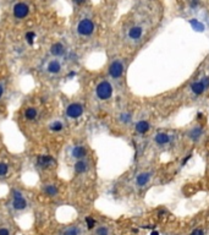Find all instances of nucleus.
I'll list each match as a JSON object with an SVG mask.
<instances>
[{
	"mask_svg": "<svg viewBox=\"0 0 209 235\" xmlns=\"http://www.w3.org/2000/svg\"><path fill=\"white\" fill-rule=\"evenodd\" d=\"M191 235H204V233H203L202 229H194V230L191 233Z\"/></svg>",
	"mask_w": 209,
	"mask_h": 235,
	"instance_id": "28",
	"label": "nucleus"
},
{
	"mask_svg": "<svg viewBox=\"0 0 209 235\" xmlns=\"http://www.w3.org/2000/svg\"><path fill=\"white\" fill-rule=\"evenodd\" d=\"M86 0H73V2H76V4H78V5H81V4H83Z\"/></svg>",
	"mask_w": 209,
	"mask_h": 235,
	"instance_id": "34",
	"label": "nucleus"
},
{
	"mask_svg": "<svg viewBox=\"0 0 209 235\" xmlns=\"http://www.w3.org/2000/svg\"><path fill=\"white\" fill-rule=\"evenodd\" d=\"M201 135H202V127H201V126H194V127L191 129V131L188 132L189 138L193 140V141H197V140L201 137Z\"/></svg>",
	"mask_w": 209,
	"mask_h": 235,
	"instance_id": "16",
	"label": "nucleus"
},
{
	"mask_svg": "<svg viewBox=\"0 0 209 235\" xmlns=\"http://www.w3.org/2000/svg\"><path fill=\"white\" fill-rule=\"evenodd\" d=\"M150 235H159V233H158V232H153Z\"/></svg>",
	"mask_w": 209,
	"mask_h": 235,
	"instance_id": "35",
	"label": "nucleus"
},
{
	"mask_svg": "<svg viewBox=\"0 0 209 235\" xmlns=\"http://www.w3.org/2000/svg\"><path fill=\"white\" fill-rule=\"evenodd\" d=\"M96 94L100 100H106L113 96V86L108 81H102L96 87Z\"/></svg>",
	"mask_w": 209,
	"mask_h": 235,
	"instance_id": "1",
	"label": "nucleus"
},
{
	"mask_svg": "<svg viewBox=\"0 0 209 235\" xmlns=\"http://www.w3.org/2000/svg\"><path fill=\"white\" fill-rule=\"evenodd\" d=\"M206 90H207V88H206V86H204V83H203L202 81H197V82H193V83L191 85V91H192L196 96H201Z\"/></svg>",
	"mask_w": 209,
	"mask_h": 235,
	"instance_id": "12",
	"label": "nucleus"
},
{
	"mask_svg": "<svg viewBox=\"0 0 209 235\" xmlns=\"http://www.w3.org/2000/svg\"><path fill=\"white\" fill-rule=\"evenodd\" d=\"M120 120L124 121V122H130L131 121V115L127 114V113H124V114L120 115Z\"/></svg>",
	"mask_w": 209,
	"mask_h": 235,
	"instance_id": "27",
	"label": "nucleus"
},
{
	"mask_svg": "<svg viewBox=\"0 0 209 235\" xmlns=\"http://www.w3.org/2000/svg\"><path fill=\"white\" fill-rule=\"evenodd\" d=\"M83 114V105L81 103H71L66 108V117L70 119H78Z\"/></svg>",
	"mask_w": 209,
	"mask_h": 235,
	"instance_id": "3",
	"label": "nucleus"
},
{
	"mask_svg": "<svg viewBox=\"0 0 209 235\" xmlns=\"http://www.w3.org/2000/svg\"><path fill=\"white\" fill-rule=\"evenodd\" d=\"M44 192H45L48 196L53 197V196L58 195V189H56L55 185H47V186L44 187Z\"/></svg>",
	"mask_w": 209,
	"mask_h": 235,
	"instance_id": "20",
	"label": "nucleus"
},
{
	"mask_svg": "<svg viewBox=\"0 0 209 235\" xmlns=\"http://www.w3.org/2000/svg\"><path fill=\"white\" fill-rule=\"evenodd\" d=\"M37 115H38V112H37V109L34 107H29V108H27L24 110V118L27 120H34L37 118Z\"/></svg>",
	"mask_w": 209,
	"mask_h": 235,
	"instance_id": "18",
	"label": "nucleus"
},
{
	"mask_svg": "<svg viewBox=\"0 0 209 235\" xmlns=\"http://www.w3.org/2000/svg\"><path fill=\"white\" fill-rule=\"evenodd\" d=\"M29 12V7L24 2H19L14 6V16L16 19H24Z\"/></svg>",
	"mask_w": 209,
	"mask_h": 235,
	"instance_id": "6",
	"label": "nucleus"
},
{
	"mask_svg": "<svg viewBox=\"0 0 209 235\" xmlns=\"http://www.w3.org/2000/svg\"><path fill=\"white\" fill-rule=\"evenodd\" d=\"M49 130L53 131V132H60V131H63L64 130L63 121H59V120L53 121V122L49 125Z\"/></svg>",
	"mask_w": 209,
	"mask_h": 235,
	"instance_id": "19",
	"label": "nucleus"
},
{
	"mask_svg": "<svg viewBox=\"0 0 209 235\" xmlns=\"http://www.w3.org/2000/svg\"><path fill=\"white\" fill-rule=\"evenodd\" d=\"M150 176H152L150 173H141V174H138L137 179H136V184L138 186H141V187L145 186V185L148 184V181L150 180Z\"/></svg>",
	"mask_w": 209,
	"mask_h": 235,
	"instance_id": "13",
	"label": "nucleus"
},
{
	"mask_svg": "<svg viewBox=\"0 0 209 235\" xmlns=\"http://www.w3.org/2000/svg\"><path fill=\"white\" fill-rule=\"evenodd\" d=\"M0 235H10V233H9V230H7V229L1 228V229H0Z\"/></svg>",
	"mask_w": 209,
	"mask_h": 235,
	"instance_id": "29",
	"label": "nucleus"
},
{
	"mask_svg": "<svg viewBox=\"0 0 209 235\" xmlns=\"http://www.w3.org/2000/svg\"><path fill=\"white\" fill-rule=\"evenodd\" d=\"M2 94H4V87L2 85H0V98L2 97Z\"/></svg>",
	"mask_w": 209,
	"mask_h": 235,
	"instance_id": "32",
	"label": "nucleus"
},
{
	"mask_svg": "<svg viewBox=\"0 0 209 235\" xmlns=\"http://www.w3.org/2000/svg\"><path fill=\"white\" fill-rule=\"evenodd\" d=\"M34 38H36L34 32H27V33H26V39H27V42H28V44H29V45H32V44H33Z\"/></svg>",
	"mask_w": 209,
	"mask_h": 235,
	"instance_id": "24",
	"label": "nucleus"
},
{
	"mask_svg": "<svg viewBox=\"0 0 209 235\" xmlns=\"http://www.w3.org/2000/svg\"><path fill=\"white\" fill-rule=\"evenodd\" d=\"M189 23H191V26H192V27H193L196 31H203V28H204V27H203V25H202L201 22H198L197 20H191V22H189Z\"/></svg>",
	"mask_w": 209,
	"mask_h": 235,
	"instance_id": "21",
	"label": "nucleus"
},
{
	"mask_svg": "<svg viewBox=\"0 0 209 235\" xmlns=\"http://www.w3.org/2000/svg\"><path fill=\"white\" fill-rule=\"evenodd\" d=\"M55 163L54 158L51 156H47V154H42V156L37 157V165L41 169H47L49 167H51Z\"/></svg>",
	"mask_w": 209,
	"mask_h": 235,
	"instance_id": "7",
	"label": "nucleus"
},
{
	"mask_svg": "<svg viewBox=\"0 0 209 235\" xmlns=\"http://www.w3.org/2000/svg\"><path fill=\"white\" fill-rule=\"evenodd\" d=\"M9 172V165L4 162H0V176H5Z\"/></svg>",
	"mask_w": 209,
	"mask_h": 235,
	"instance_id": "22",
	"label": "nucleus"
},
{
	"mask_svg": "<svg viewBox=\"0 0 209 235\" xmlns=\"http://www.w3.org/2000/svg\"><path fill=\"white\" fill-rule=\"evenodd\" d=\"M149 127H150V125H149V122L146 121V120H141V121H138V122L136 124V131H137L138 134H141V135L146 134L147 131L149 130Z\"/></svg>",
	"mask_w": 209,
	"mask_h": 235,
	"instance_id": "14",
	"label": "nucleus"
},
{
	"mask_svg": "<svg viewBox=\"0 0 209 235\" xmlns=\"http://www.w3.org/2000/svg\"><path fill=\"white\" fill-rule=\"evenodd\" d=\"M47 71L51 75H56L61 71V64L58 61V60H51L48 62L47 65Z\"/></svg>",
	"mask_w": 209,
	"mask_h": 235,
	"instance_id": "8",
	"label": "nucleus"
},
{
	"mask_svg": "<svg viewBox=\"0 0 209 235\" xmlns=\"http://www.w3.org/2000/svg\"><path fill=\"white\" fill-rule=\"evenodd\" d=\"M86 224H87V228H88V229H92V228L96 225V220H94L92 217H87V218H86Z\"/></svg>",
	"mask_w": 209,
	"mask_h": 235,
	"instance_id": "26",
	"label": "nucleus"
},
{
	"mask_svg": "<svg viewBox=\"0 0 209 235\" xmlns=\"http://www.w3.org/2000/svg\"><path fill=\"white\" fill-rule=\"evenodd\" d=\"M65 52H66V49H65V47H64L61 43H54L51 47H50V53H51V55H54V57H63L64 54H65Z\"/></svg>",
	"mask_w": 209,
	"mask_h": 235,
	"instance_id": "11",
	"label": "nucleus"
},
{
	"mask_svg": "<svg viewBox=\"0 0 209 235\" xmlns=\"http://www.w3.org/2000/svg\"><path fill=\"white\" fill-rule=\"evenodd\" d=\"M73 76H76V72H75V71H72V72H70V74L67 75V77H69V78L73 77Z\"/></svg>",
	"mask_w": 209,
	"mask_h": 235,
	"instance_id": "33",
	"label": "nucleus"
},
{
	"mask_svg": "<svg viewBox=\"0 0 209 235\" xmlns=\"http://www.w3.org/2000/svg\"><path fill=\"white\" fill-rule=\"evenodd\" d=\"M142 36V28L136 26V27H132L130 31H128V37L132 39H138L141 38Z\"/></svg>",
	"mask_w": 209,
	"mask_h": 235,
	"instance_id": "17",
	"label": "nucleus"
},
{
	"mask_svg": "<svg viewBox=\"0 0 209 235\" xmlns=\"http://www.w3.org/2000/svg\"><path fill=\"white\" fill-rule=\"evenodd\" d=\"M73 169H75V173L76 174H83L87 172L88 169V163L84 160V159H78L76 160V163L73 164Z\"/></svg>",
	"mask_w": 209,
	"mask_h": 235,
	"instance_id": "10",
	"label": "nucleus"
},
{
	"mask_svg": "<svg viewBox=\"0 0 209 235\" xmlns=\"http://www.w3.org/2000/svg\"><path fill=\"white\" fill-rule=\"evenodd\" d=\"M202 82L204 83L206 88H209V77H204L203 80H202Z\"/></svg>",
	"mask_w": 209,
	"mask_h": 235,
	"instance_id": "30",
	"label": "nucleus"
},
{
	"mask_svg": "<svg viewBox=\"0 0 209 235\" xmlns=\"http://www.w3.org/2000/svg\"><path fill=\"white\" fill-rule=\"evenodd\" d=\"M191 157H192V154H188V156H186V158H185V159H184V162H182V164H186V163H187V160L191 158Z\"/></svg>",
	"mask_w": 209,
	"mask_h": 235,
	"instance_id": "31",
	"label": "nucleus"
},
{
	"mask_svg": "<svg viewBox=\"0 0 209 235\" xmlns=\"http://www.w3.org/2000/svg\"><path fill=\"white\" fill-rule=\"evenodd\" d=\"M96 234L97 235H109V229L106 227H99L97 230H96Z\"/></svg>",
	"mask_w": 209,
	"mask_h": 235,
	"instance_id": "25",
	"label": "nucleus"
},
{
	"mask_svg": "<svg viewBox=\"0 0 209 235\" xmlns=\"http://www.w3.org/2000/svg\"><path fill=\"white\" fill-rule=\"evenodd\" d=\"M72 157L78 160V159H84V157L87 156V150L84 146H75L72 148V152H71Z\"/></svg>",
	"mask_w": 209,
	"mask_h": 235,
	"instance_id": "9",
	"label": "nucleus"
},
{
	"mask_svg": "<svg viewBox=\"0 0 209 235\" xmlns=\"http://www.w3.org/2000/svg\"><path fill=\"white\" fill-rule=\"evenodd\" d=\"M12 207L16 211H23L27 207V201L22 196V194L17 190H14V201H12Z\"/></svg>",
	"mask_w": 209,
	"mask_h": 235,
	"instance_id": "5",
	"label": "nucleus"
},
{
	"mask_svg": "<svg viewBox=\"0 0 209 235\" xmlns=\"http://www.w3.org/2000/svg\"><path fill=\"white\" fill-rule=\"evenodd\" d=\"M155 142L158 145H160V146L167 145V143L170 142V136L167 134H165V132H159V134L155 135Z\"/></svg>",
	"mask_w": 209,
	"mask_h": 235,
	"instance_id": "15",
	"label": "nucleus"
},
{
	"mask_svg": "<svg viewBox=\"0 0 209 235\" xmlns=\"http://www.w3.org/2000/svg\"><path fill=\"white\" fill-rule=\"evenodd\" d=\"M78 234H80V230L76 227H71V228L66 229L63 235H78Z\"/></svg>",
	"mask_w": 209,
	"mask_h": 235,
	"instance_id": "23",
	"label": "nucleus"
},
{
	"mask_svg": "<svg viewBox=\"0 0 209 235\" xmlns=\"http://www.w3.org/2000/svg\"><path fill=\"white\" fill-rule=\"evenodd\" d=\"M122 74H124V64L120 60L113 61L109 66V75L113 78L118 80L122 76Z\"/></svg>",
	"mask_w": 209,
	"mask_h": 235,
	"instance_id": "4",
	"label": "nucleus"
},
{
	"mask_svg": "<svg viewBox=\"0 0 209 235\" xmlns=\"http://www.w3.org/2000/svg\"><path fill=\"white\" fill-rule=\"evenodd\" d=\"M94 31V23L92 22V20L89 19H83L80 21L78 26H77V32L83 36V37H88L93 33Z\"/></svg>",
	"mask_w": 209,
	"mask_h": 235,
	"instance_id": "2",
	"label": "nucleus"
}]
</instances>
